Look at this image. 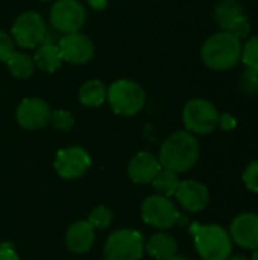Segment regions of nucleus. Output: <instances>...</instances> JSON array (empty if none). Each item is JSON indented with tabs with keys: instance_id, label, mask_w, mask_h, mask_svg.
Listing matches in <instances>:
<instances>
[{
	"instance_id": "28",
	"label": "nucleus",
	"mask_w": 258,
	"mask_h": 260,
	"mask_svg": "<svg viewBox=\"0 0 258 260\" xmlns=\"http://www.w3.org/2000/svg\"><path fill=\"white\" fill-rule=\"evenodd\" d=\"M242 90L252 94V93H258V72L246 69L242 75Z\"/></svg>"
},
{
	"instance_id": "18",
	"label": "nucleus",
	"mask_w": 258,
	"mask_h": 260,
	"mask_svg": "<svg viewBox=\"0 0 258 260\" xmlns=\"http://www.w3.org/2000/svg\"><path fill=\"white\" fill-rule=\"evenodd\" d=\"M144 248L148 250V253L152 257H155L157 260H166L176 254V251H178V242L170 235L158 233V235H154L148 241V244L144 245Z\"/></svg>"
},
{
	"instance_id": "17",
	"label": "nucleus",
	"mask_w": 258,
	"mask_h": 260,
	"mask_svg": "<svg viewBox=\"0 0 258 260\" xmlns=\"http://www.w3.org/2000/svg\"><path fill=\"white\" fill-rule=\"evenodd\" d=\"M33 62L35 67H38L41 72L55 73L62 64V56L58 49V44L41 43L33 55Z\"/></svg>"
},
{
	"instance_id": "13",
	"label": "nucleus",
	"mask_w": 258,
	"mask_h": 260,
	"mask_svg": "<svg viewBox=\"0 0 258 260\" xmlns=\"http://www.w3.org/2000/svg\"><path fill=\"white\" fill-rule=\"evenodd\" d=\"M230 236L234 244L245 250L258 248V215L242 213L233 219L230 225Z\"/></svg>"
},
{
	"instance_id": "19",
	"label": "nucleus",
	"mask_w": 258,
	"mask_h": 260,
	"mask_svg": "<svg viewBox=\"0 0 258 260\" xmlns=\"http://www.w3.org/2000/svg\"><path fill=\"white\" fill-rule=\"evenodd\" d=\"M106 91H108V87L102 81L99 79L87 81L79 88V102L81 105L88 107V108L99 107L106 101Z\"/></svg>"
},
{
	"instance_id": "7",
	"label": "nucleus",
	"mask_w": 258,
	"mask_h": 260,
	"mask_svg": "<svg viewBox=\"0 0 258 260\" xmlns=\"http://www.w3.org/2000/svg\"><path fill=\"white\" fill-rule=\"evenodd\" d=\"M49 18L52 27L61 34L79 32L87 23V9L79 0H55Z\"/></svg>"
},
{
	"instance_id": "9",
	"label": "nucleus",
	"mask_w": 258,
	"mask_h": 260,
	"mask_svg": "<svg viewBox=\"0 0 258 260\" xmlns=\"http://www.w3.org/2000/svg\"><path fill=\"white\" fill-rule=\"evenodd\" d=\"M143 221L157 229H170L179 219V212L176 206L163 195H152L144 200L141 206Z\"/></svg>"
},
{
	"instance_id": "1",
	"label": "nucleus",
	"mask_w": 258,
	"mask_h": 260,
	"mask_svg": "<svg viewBox=\"0 0 258 260\" xmlns=\"http://www.w3.org/2000/svg\"><path fill=\"white\" fill-rule=\"evenodd\" d=\"M201 146L195 134L189 131H176L169 136L160 148L158 160L164 169L176 174L190 171L199 160Z\"/></svg>"
},
{
	"instance_id": "23",
	"label": "nucleus",
	"mask_w": 258,
	"mask_h": 260,
	"mask_svg": "<svg viewBox=\"0 0 258 260\" xmlns=\"http://www.w3.org/2000/svg\"><path fill=\"white\" fill-rule=\"evenodd\" d=\"M220 30L230 32V34H233L234 37H237V38L242 40V38H245V37L249 35V32H251V21H249L248 15L243 12V14L234 17V18H233L230 23H227Z\"/></svg>"
},
{
	"instance_id": "35",
	"label": "nucleus",
	"mask_w": 258,
	"mask_h": 260,
	"mask_svg": "<svg viewBox=\"0 0 258 260\" xmlns=\"http://www.w3.org/2000/svg\"><path fill=\"white\" fill-rule=\"evenodd\" d=\"M251 260H258V248L252 250V257H251Z\"/></svg>"
},
{
	"instance_id": "26",
	"label": "nucleus",
	"mask_w": 258,
	"mask_h": 260,
	"mask_svg": "<svg viewBox=\"0 0 258 260\" xmlns=\"http://www.w3.org/2000/svg\"><path fill=\"white\" fill-rule=\"evenodd\" d=\"M113 221V213L111 210H108L106 207L103 206H99L96 207L91 213H90V218H88V222L91 224V227L96 230H103V229H108L109 224Z\"/></svg>"
},
{
	"instance_id": "14",
	"label": "nucleus",
	"mask_w": 258,
	"mask_h": 260,
	"mask_svg": "<svg viewBox=\"0 0 258 260\" xmlns=\"http://www.w3.org/2000/svg\"><path fill=\"white\" fill-rule=\"evenodd\" d=\"M175 197H176L178 203L187 212H192V213L204 210L210 200L207 186L199 181H195V180L181 181L175 192Z\"/></svg>"
},
{
	"instance_id": "6",
	"label": "nucleus",
	"mask_w": 258,
	"mask_h": 260,
	"mask_svg": "<svg viewBox=\"0 0 258 260\" xmlns=\"http://www.w3.org/2000/svg\"><path fill=\"white\" fill-rule=\"evenodd\" d=\"M144 238L135 230H117L105 242V260H140L144 253Z\"/></svg>"
},
{
	"instance_id": "27",
	"label": "nucleus",
	"mask_w": 258,
	"mask_h": 260,
	"mask_svg": "<svg viewBox=\"0 0 258 260\" xmlns=\"http://www.w3.org/2000/svg\"><path fill=\"white\" fill-rule=\"evenodd\" d=\"M242 180L246 186L248 190L258 193V160L255 161H251L246 169L243 171V175H242Z\"/></svg>"
},
{
	"instance_id": "30",
	"label": "nucleus",
	"mask_w": 258,
	"mask_h": 260,
	"mask_svg": "<svg viewBox=\"0 0 258 260\" xmlns=\"http://www.w3.org/2000/svg\"><path fill=\"white\" fill-rule=\"evenodd\" d=\"M217 126H220L224 131H233L236 126H237V119L230 114V113H225V114H220L219 116V123Z\"/></svg>"
},
{
	"instance_id": "29",
	"label": "nucleus",
	"mask_w": 258,
	"mask_h": 260,
	"mask_svg": "<svg viewBox=\"0 0 258 260\" xmlns=\"http://www.w3.org/2000/svg\"><path fill=\"white\" fill-rule=\"evenodd\" d=\"M15 50V43L12 37L0 29V62H5Z\"/></svg>"
},
{
	"instance_id": "34",
	"label": "nucleus",
	"mask_w": 258,
	"mask_h": 260,
	"mask_svg": "<svg viewBox=\"0 0 258 260\" xmlns=\"http://www.w3.org/2000/svg\"><path fill=\"white\" fill-rule=\"evenodd\" d=\"M166 260H187L186 257H182V256H172V257H169V259H166Z\"/></svg>"
},
{
	"instance_id": "3",
	"label": "nucleus",
	"mask_w": 258,
	"mask_h": 260,
	"mask_svg": "<svg viewBox=\"0 0 258 260\" xmlns=\"http://www.w3.org/2000/svg\"><path fill=\"white\" fill-rule=\"evenodd\" d=\"M192 235L198 254L202 260H227L231 256L233 241L224 227L217 224H193Z\"/></svg>"
},
{
	"instance_id": "25",
	"label": "nucleus",
	"mask_w": 258,
	"mask_h": 260,
	"mask_svg": "<svg viewBox=\"0 0 258 260\" xmlns=\"http://www.w3.org/2000/svg\"><path fill=\"white\" fill-rule=\"evenodd\" d=\"M49 123L58 131H68L75 126V117L68 110H53Z\"/></svg>"
},
{
	"instance_id": "8",
	"label": "nucleus",
	"mask_w": 258,
	"mask_h": 260,
	"mask_svg": "<svg viewBox=\"0 0 258 260\" xmlns=\"http://www.w3.org/2000/svg\"><path fill=\"white\" fill-rule=\"evenodd\" d=\"M47 35L46 23L43 17L35 11L21 12L11 29V37L21 49H35L44 43Z\"/></svg>"
},
{
	"instance_id": "36",
	"label": "nucleus",
	"mask_w": 258,
	"mask_h": 260,
	"mask_svg": "<svg viewBox=\"0 0 258 260\" xmlns=\"http://www.w3.org/2000/svg\"><path fill=\"white\" fill-rule=\"evenodd\" d=\"M41 2H50V0H41ZM55 2V0H53Z\"/></svg>"
},
{
	"instance_id": "15",
	"label": "nucleus",
	"mask_w": 258,
	"mask_h": 260,
	"mask_svg": "<svg viewBox=\"0 0 258 260\" xmlns=\"http://www.w3.org/2000/svg\"><path fill=\"white\" fill-rule=\"evenodd\" d=\"M161 163L158 160V157H155L151 152H138L135 154L129 165H128V174L131 177V180L137 184H146L151 183L157 174L161 171Z\"/></svg>"
},
{
	"instance_id": "11",
	"label": "nucleus",
	"mask_w": 258,
	"mask_h": 260,
	"mask_svg": "<svg viewBox=\"0 0 258 260\" xmlns=\"http://www.w3.org/2000/svg\"><path fill=\"white\" fill-rule=\"evenodd\" d=\"M58 49L62 61L75 66L87 64L94 56V44L90 37L82 32L64 34L58 41Z\"/></svg>"
},
{
	"instance_id": "2",
	"label": "nucleus",
	"mask_w": 258,
	"mask_h": 260,
	"mask_svg": "<svg viewBox=\"0 0 258 260\" xmlns=\"http://www.w3.org/2000/svg\"><path fill=\"white\" fill-rule=\"evenodd\" d=\"M242 41L230 32L220 30L205 40L201 47L204 64L216 72L234 69L242 59Z\"/></svg>"
},
{
	"instance_id": "22",
	"label": "nucleus",
	"mask_w": 258,
	"mask_h": 260,
	"mask_svg": "<svg viewBox=\"0 0 258 260\" xmlns=\"http://www.w3.org/2000/svg\"><path fill=\"white\" fill-rule=\"evenodd\" d=\"M243 6L237 0H220L214 8V20L222 29L227 23H230L234 17L243 14Z\"/></svg>"
},
{
	"instance_id": "10",
	"label": "nucleus",
	"mask_w": 258,
	"mask_h": 260,
	"mask_svg": "<svg viewBox=\"0 0 258 260\" xmlns=\"http://www.w3.org/2000/svg\"><path fill=\"white\" fill-rule=\"evenodd\" d=\"M53 166L59 177L65 180H75L82 177L90 169L91 157L81 146H68L58 151Z\"/></svg>"
},
{
	"instance_id": "33",
	"label": "nucleus",
	"mask_w": 258,
	"mask_h": 260,
	"mask_svg": "<svg viewBox=\"0 0 258 260\" xmlns=\"http://www.w3.org/2000/svg\"><path fill=\"white\" fill-rule=\"evenodd\" d=\"M227 260H251L249 257H246V256H243V254H240V256H234V257H228Z\"/></svg>"
},
{
	"instance_id": "12",
	"label": "nucleus",
	"mask_w": 258,
	"mask_h": 260,
	"mask_svg": "<svg viewBox=\"0 0 258 260\" xmlns=\"http://www.w3.org/2000/svg\"><path fill=\"white\" fill-rule=\"evenodd\" d=\"M50 113V105L44 99L24 98L15 110V120L21 128L33 131L49 123Z\"/></svg>"
},
{
	"instance_id": "5",
	"label": "nucleus",
	"mask_w": 258,
	"mask_h": 260,
	"mask_svg": "<svg viewBox=\"0 0 258 260\" xmlns=\"http://www.w3.org/2000/svg\"><path fill=\"white\" fill-rule=\"evenodd\" d=\"M219 116L220 113L216 105L202 98L190 99L182 108V122L186 131L192 134L207 136L213 133L217 128Z\"/></svg>"
},
{
	"instance_id": "20",
	"label": "nucleus",
	"mask_w": 258,
	"mask_h": 260,
	"mask_svg": "<svg viewBox=\"0 0 258 260\" xmlns=\"http://www.w3.org/2000/svg\"><path fill=\"white\" fill-rule=\"evenodd\" d=\"M6 62V67L9 70V73L14 76V78H18V79H27L33 75L35 72V62H33V58L29 56L27 53L24 52H18V50H14L12 55L5 61Z\"/></svg>"
},
{
	"instance_id": "32",
	"label": "nucleus",
	"mask_w": 258,
	"mask_h": 260,
	"mask_svg": "<svg viewBox=\"0 0 258 260\" xmlns=\"http://www.w3.org/2000/svg\"><path fill=\"white\" fill-rule=\"evenodd\" d=\"M87 3L96 11H103L108 6V0H87Z\"/></svg>"
},
{
	"instance_id": "21",
	"label": "nucleus",
	"mask_w": 258,
	"mask_h": 260,
	"mask_svg": "<svg viewBox=\"0 0 258 260\" xmlns=\"http://www.w3.org/2000/svg\"><path fill=\"white\" fill-rule=\"evenodd\" d=\"M151 183H152L154 189L158 192V195L170 198V197L175 195V192H176V189H178L181 181H179L176 172L161 168V171L157 174V177Z\"/></svg>"
},
{
	"instance_id": "31",
	"label": "nucleus",
	"mask_w": 258,
	"mask_h": 260,
	"mask_svg": "<svg viewBox=\"0 0 258 260\" xmlns=\"http://www.w3.org/2000/svg\"><path fill=\"white\" fill-rule=\"evenodd\" d=\"M0 260H20L14 248L8 244L0 245Z\"/></svg>"
},
{
	"instance_id": "16",
	"label": "nucleus",
	"mask_w": 258,
	"mask_h": 260,
	"mask_svg": "<svg viewBox=\"0 0 258 260\" xmlns=\"http://www.w3.org/2000/svg\"><path fill=\"white\" fill-rule=\"evenodd\" d=\"M94 242V229L88 221H78L75 222L67 235H65V244L67 248L76 254H82L91 250Z\"/></svg>"
},
{
	"instance_id": "4",
	"label": "nucleus",
	"mask_w": 258,
	"mask_h": 260,
	"mask_svg": "<svg viewBox=\"0 0 258 260\" xmlns=\"http://www.w3.org/2000/svg\"><path fill=\"white\" fill-rule=\"evenodd\" d=\"M106 101L116 114L131 117L143 110L146 104V93L135 81L117 79L108 87Z\"/></svg>"
},
{
	"instance_id": "24",
	"label": "nucleus",
	"mask_w": 258,
	"mask_h": 260,
	"mask_svg": "<svg viewBox=\"0 0 258 260\" xmlns=\"http://www.w3.org/2000/svg\"><path fill=\"white\" fill-rule=\"evenodd\" d=\"M246 69L258 72V35L251 37L242 47V59Z\"/></svg>"
}]
</instances>
